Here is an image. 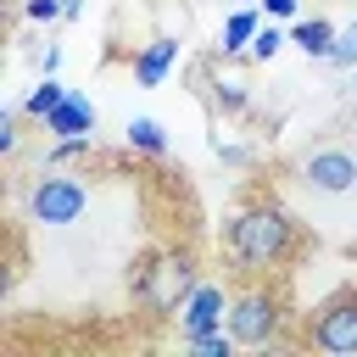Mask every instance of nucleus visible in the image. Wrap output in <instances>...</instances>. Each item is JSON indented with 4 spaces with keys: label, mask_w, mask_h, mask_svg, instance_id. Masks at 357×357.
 Segmentation results:
<instances>
[{
    "label": "nucleus",
    "mask_w": 357,
    "mask_h": 357,
    "mask_svg": "<svg viewBox=\"0 0 357 357\" xmlns=\"http://www.w3.org/2000/svg\"><path fill=\"white\" fill-rule=\"evenodd\" d=\"M301 251V223L279 206V201H245L234 218H229V229H223V257H229V268L234 273H251V279H262V273H279L290 257Z\"/></svg>",
    "instance_id": "obj_1"
},
{
    "label": "nucleus",
    "mask_w": 357,
    "mask_h": 357,
    "mask_svg": "<svg viewBox=\"0 0 357 357\" xmlns=\"http://www.w3.org/2000/svg\"><path fill=\"white\" fill-rule=\"evenodd\" d=\"M33 67H39V78H50V73L61 67V45H39V50H33Z\"/></svg>",
    "instance_id": "obj_20"
},
{
    "label": "nucleus",
    "mask_w": 357,
    "mask_h": 357,
    "mask_svg": "<svg viewBox=\"0 0 357 357\" xmlns=\"http://www.w3.org/2000/svg\"><path fill=\"white\" fill-rule=\"evenodd\" d=\"M95 151V139H56L50 151H45V162L50 167H61V162H73V156H89Z\"/></svg>",
    "instance_id": "obj_18"
},
{
    "label": "nucleus",
    "mask_w": 357,
    "mask_h": 357,
    "mask_svg": "<svg viewBox=\"0 0 357 357\" xmlns=\"http://www.w3.org/2000/svg\"><path fill=\"white\" fill-rule=\"evenodd\" d=\"M296 184L312 190V195H346V190H357V156L340 151V145H324V151L301 156Z\"/></svg>",
    "instance_id": "obj_6"
},
{
    "label": "nucleus",
    "mask_w": 357,
    "mask_h": 357,
    "mask_svg": "<svg viewBox=\"0 0 357 357\" xmlns=\"http://www.w3.org/2000/svg\"><path fill=\"white\" fill-rule=\"evenodd\" d=\"M329 67H357V22H346L335 33V50H329Z\"/></svg>",
    "instance_id": "obj_17"
},
{
    "label": "nucleus",
    "mask_w": 357,
    "mask_h": 357,
    "mask_svg": "<svg viewBox=\"0 0 357 357\" xmlns=\"http://www.w3.org/2000/svg\"><path fill=\"white\" fill-rule=\"evenodd\" d=\"M84 212H89V184H84V178L56 173V167L33 178V190H28V218H33V223L67 229V223H78Z\"/></svg>",
    "instance_id": "obj_4"
},
{
    "label": "nucleus",
    "mask_w": 357,
    "mask_h": 357,
    "mask_svg": "<svg viewBox=\"0 0 357 357\" xmlns=\"http://www.w3.org/2000/svg\"><path fill=\"white\" fill-rule=\"evenodd\" d=\"M229 335L240 346H279L284 340V296L273 284H245L229 296Z\"/></svg>",
    "instance_id": "obj_3"
},
{
    "label": "nucleus",
    "mask_w": 357,
    "mask_h": 357,
    "mask_svg": "<svg viewBox=\"0 0 357 357\" xmlns=\"http://www.w3.org/2000/svg\"><path fill=\"white\" fill-rule=\"evenodd\" d=\"M61 95H67V84H56V73H50V78H39V84L28 89V100H22V117H39V123H45V117H50V106H56Z\"/></svg>",
    "instance_id": "obj_13"
},
{
    "label": "nucleus",
    "mask_w": 357,
    "mask_h": 357,
    "mask_svg": "<svg viewBox=\"0 0 357 357\" xmlns=\"http://www.w3.org/2000/svg\"><path fill=\"white\" fill-rule=\"evenodd\" d=\"M335 33H340V28H335L329 17H307V22H296V28H290V45H296L307 61H329Z\"/></svg>",
    "instance_id": "obj_10"
},
{
    "label": "nucleus",
    "mask_w": 357,
    "mask_h": 357,
    "mask_svg": "<svg viewBox=\"0 0 357 357\" xmlns=\"http://www.w3.org/2000/svg\"><path fill=\"white\" fill-rule=\"evenodd\" d=\"M195 284H201L195 251H151V257H139V273L128 279L134 301H139L151 318H173V312L190 301Z\"/></svg>",
    "instance_id": "obj_2"
},
{
    "label": "nucleus",
    "mask_w": 357,
    "mask_h": 357,
    "mask_svg": "<svg viewBox=\"0 0 357 357\" xmlns=\"http://www.w3.org/2000/svg\"><path fill=\"white\" fill-rule=\"evenodd\" d=\"M123 139H128V151H139V156H167V134H162L156 117H128Z\"/></svg>",
    "instance_id": "obj_12"
},
{
    "label": "nucleus",
    "mask_w": 357,
    "mask_h": 357,
    "mask_svg": "<svg viewBox=\"0 0 357 357\" xmlns=\"http://www.w3.org/2000/svg\"><path fill=\"white\" fill-rule=\"evenodd\" d=\"M17 117H22V106L0 117V151H6V156H11V151H17V139H22V134H17Z\"/></svg>",
    "instance_id": "obj_21"
},
{
    "label": "nucleus",
    "mask_w": 357,
    "mask_h": 357,
    "mask_svg": "<svg viewBox=\"0 0 357 357\" xmlns=\"http://www.w3.org/2000/svg\"><path fill=\"white\" fill-rule=\"evenodd\" d=\"M257 6H262L268 17H296V6H301V0H257Z\"/></svg>",
    "instance_id": "obj_22"
},
{
    "label": "nucleus",
    "mask_w": 357,
    "mask_h": 357,
    "mask_svg": "<svg viewBox=\"0 0 357 357\" xmlns=\"http://www.w3.org/2000/svg\"><path fill=\"white\" fill-rule=\"evenodd\" d=\"M307 346L312 351H329V357H357V290H340L324 307H312Z\"/></svg>",
    "instance_id": "obj_5"
},
{
    "label": "nucleus",
    "mask_w": 357,
    "mask_h": 357,
    "mask_svg": "<svg viewBox=\"0 0 357 357\" xmlns=\"http://www.w3.org/2000/svg\"><path fill=\"white\" fill-rule=\"evenodd\" d=\"M234 346H240V340L229 335V324H223V329H212V335H201V340H190V351H201V357H229Z\"/></svg>",
    "instance_id": "obj_16"
},
{
    "label": "nucleus",
    "mask_w": 357,
    "mask_h": 357,
    "mask_svg": "<svg viewBox=\"0 0 357 357\" xmlns=\"http://www.w3.org/2000/svg\"><path fill=\"white\" fill-rule=\"evenodd\" d=\"M61 6H67V11H61V17H67V22H73V17H78V11H84V0H61Z\"/></svg>",
    "instance_id": "obj_23"
},
{
    "label": "nucleus",
    "mask_w": 357,
    "mask_h": 357,
    "mask_svg": "<svg viewBox=\"0 0 357 357\" xmlns=\"http://www.w3.org/2000/svg\"><path fill=\"white\" fill-rule=\"evenodd\" d=\"M257 28H262V17L245 6V11H229L223 17V33H218V50L223 56H245L251 50V39H257Z\"/></svg>",
    "instance_id": "obj_11"
},
{
    "label": "nucleus",
    "mask_w": 357,
    "mask_h": 357,
    "mask_svg": "<svg viewBox=\"0 0 357 357\" xmlns=\"http://www.w3.org/2000/svg\"><path fill=\"white\" fill-rule=\"evenodd\" d=\"M95 106H89V95H78V89H67L56 106H50V117H45V134H56V139H95Z\"/></svg>",
    "instance_id": "obj_8"
},
{
    "label": "nucleus",
    "mask_w": 357,
    "mask_h": 357,
    "mask_svg": "<svg viewBox=\"0 0 357 357\" xmlns=\"http://www.w3.org/2000/svg\"><path fill=\"white\" fill-rule=\"evenodd\" d=\"M223 318H229V290L212 284V279H201V284L190 290V301L178 307V335H184V346L201 340V335H212V329H223Z\"/></svg>",
    "instance_id": "obj_7"
},
{
    "label": "nucleus",
    "mask_w": 357,
    "mask_h": 357,
    "mask_svg": "<svg viewBox=\"0 0 357 357\" xmlns=\"http://www.w3.org/2000/svg\"><path fill=\"white\" fill-rule=\"evenodd\" d=\"M212 89H218V106H223V112H245V100H251V95H245L251 84H245L240 73H218Z\"/></svg>",
    "instance_id": "obj_14"
},
{
    "label": "nucleus",
    "mask_w": 357,
    "mask_h": 357,
    "mask_svg": "<svg viewBox=\"0 0 357 357\" xmlns=\"http://www.w3.org/2000/svg\"><path fill=\"white\" fill-rule=\"evenodd\" d=\"M173 61H178V39H151V45H139V56H134V78H139L145 89H156V84L173 73Z\"/></svg>",
    "instance_id": "obj_9"
},
{
    "label": "nucleus",
    "mask_w": 357,
    "mask_h": 357,
    "mask_svg": "<svg viewBox=\"0 0 357 357\" xmlns=\"http://www.w3.org/2000/svg\"><path fill=\"white\" fill-rule=\"evenodd\" d=\"M61 11H67L61 0H22V17H28V22H56Z\"/></svg>",
    "instance_id": "obj_19"
},
{
    "label": "nucleus",
    "mask_w": 357,
    "mask_h": 357,
    "mask_svg": "<svg viewBox=\"0 0 357 357\" xmlns=\"http://www.w3.org/2000/svg\"><path fill=\"white\" fill-rule=\"evenodd\" d=\"M279 45H290V39H284V33H279V28H273V22H262V28H257V39H251V50H245V56H251V61H273V56H279Z\"/></svg>",
    "instance_id": "obj_15"
}]
</instances>
